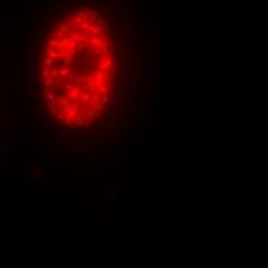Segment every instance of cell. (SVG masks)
<instances>
[{
	"mask_svg": "<svg viewBox=\"0 0 268 268\" xmlns=\"http://www.w3.org/2000/svg\"><path fill=\"white\" fill-rule=\"evenodd\" d=\"M74 123H75V125H77V126H82V125H85L86 122H85V119L82 117V116H77V117L74 119Z\"/></svg>",
	"mask_w": 268,
	"mask_h": 268,
	"instance_id": "cell-1",
	"label": "cell"
},
{
	"mask_svg": "<svg viewBox=\"0 0 268 268\" xmlns=\"http://www.w3.org/2000/svg\"><path fill=\"white\" fill-rule=\"evenodd\" d=\"M86 125H91V123H94V116H88V117L85 119Z\"/></svg>",
	"mask_w": 268,
	"mask_h": 268,
	"instance_id": "cell-2",
	"label": "cell"
},
{
	"mask_svg": "<svg viewBox=\"0 0 268 268\" xmlns=\"http://www.w3.org/2000/svg\"><path fill=\"white\" fill-rule=\"evenodd\" d=\"M56 119H57V120H62V119H63V114H62V113H60V114H57V116H56Z\"/></svg>",
	"mask_w": 268,
	"mask_h": 268,
	"instance_id": "cell-3",
	"label": "cell"
}]
</instances>
